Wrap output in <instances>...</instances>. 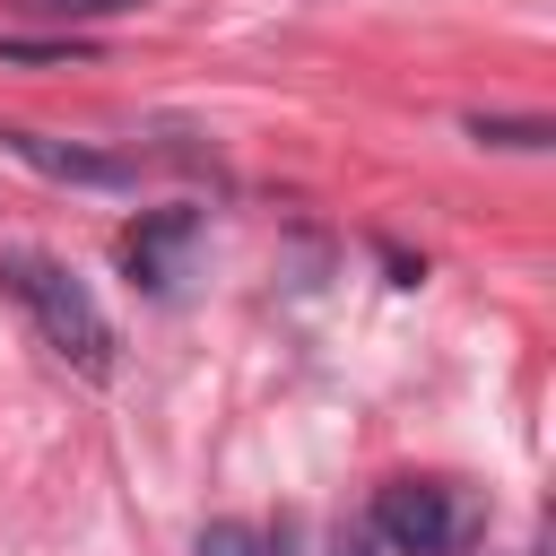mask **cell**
Masks as SVG:
<instances>
[{
    "instance_id": "1",
    "label": "cell",
    "mask_w": 556,
    "mask_h": 556,
    "mask_svg": "<svg viewBox=\"0 0 556 556\" xmlns=\"http://www.w3.org/2000/svg\"><path fill=\"white\" fill-rule=\"evenodd\" d=\"M0 295H17V304H26L35 339H43L70 374L104 382V374L122 365L104 304H96V295H87V278H78V269H61L52 252H0Z\"/></svg>"
},
{
    "instance_id": "2",
    "label": "cell",
    "mask_w": 556,
    "mask_h": 556,
    "mask_svg": "<svg viewBox=\"0 0 556 556\" xmlns=\"http://www.w3.org/2000/svg\"><path fill=\"white\" fill-rule=\"evenodd\" d=\"M365 530H374V547H391V556H452V547L478 530V513H469L460 486H443V478H391V486H374Z\"/></svg>"
},
{
    "instance_id": "3",
    "label": "cell",
    "mask_w": 556,
    "mask_h": 556,
    "mask_svg": "<svg viewBox=\"0 0 556 556\" xmlns=\"http://www.w3.org/2000/svg\"><path fill=\"white\" fill-rule=\"evenodd\" d=\"M0 156L52 174V182H87V191H130L139 182V156L122 148H87V139H43V130H0Z\"/></svg>"
},
{
    "instance_id": "4",
    "label": "cell",
    "mask_w": 556,
    "mask_h": 556,
    "mask_svg": "<svg viewBox=\"0 0 556 556\" xmlns=\"http://www.w3.org/2000/svg\"><path fill=\"white\" fill-rule=\"evenodd\" d=\"M200 243V208H156V217H139L130 235H122V269H130V287H148V295H165L174 287V261Z\"/></svg>"
},
{
    "instance_id": "5",
    "label": "cell",
    "mask_w": 556,
    "mask_h": 556,
    "mask_svg": "<svg viewBox=\"0 0 556 556\" xmlns=\"http://www.w3.org/2000/svg\"><path fill=\"white\" fill-rule=\"evenodd\" d=\"M148 0H0V17H35V26H96V17H130Z\"/></svg>"
},
{
    "instance_id": "6",
    "label": "cell",
    "mask_w": 556,
    "mask_h": 556,
    "mask_svg": "<svg viewBox=\"0 0 556 556\" xmlns=\"http://www.w3.org/2000/svg\"><path fill=\"white\" fill-rule=\"evenodd\" d=\"M78 61V35H0V70H61Z\"/></svg>"
},
{
    "instance_id": "7",
    "label": "cell",
    "mask_w": 556,
    "mask_h": 556,
    "mask_svg": "<svg viewBox=\"0 0 556 556\" xmlns=\"http://www.w3.org/2000/svg\"><path fill=\"white\" fill-rule=\"evenodd\" d=\"M191 556H278V539H269V530H252V521H208Z\"/></svg>"
},
{
    "instance_id": "8",
    "label": "cell",
    "mask_w": 556,
    "mask_h": 556,
    "mask_svg": "<svg viewBox=\"0 0 556 556\" xmlns=\"http://www.w3.org/2000/svg\"><path fill=\"white\" fill-rule=\"evenodd\" d=\"M469 139H495V148H547V122H469Z\"/></svg>"
},
{
    "instance_id": "9",
    "label": "cell",
    "mask_w": 556,
    "mask_h": 556,
    "mask_svg": "<svg viewBox=\"0 0 556 556\" xmlns=\"http://www.w3.org/2000/svg\"><path fill=\"white\" fill-rule=\"evenodd\" d=\"M330 556H382V547H374V530H339V539H330Z\"/></svg>"
}]
</instances>
